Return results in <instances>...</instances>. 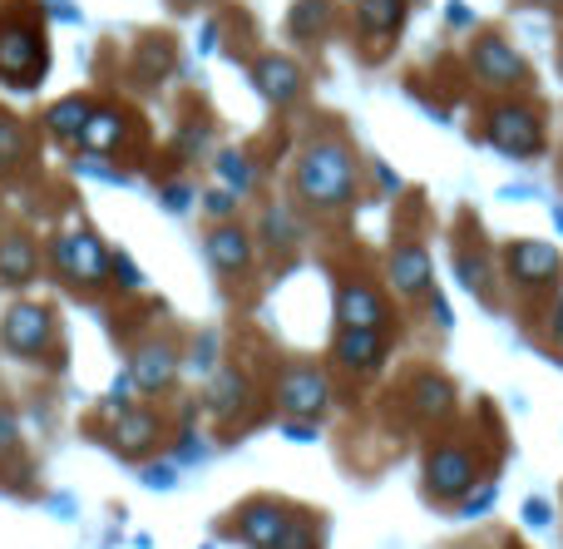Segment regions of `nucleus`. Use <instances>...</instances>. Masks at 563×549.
<instances>
[{
  "mask_svg": "<svg viewBox=\"0 0 563 549\" xmlns=\"http://www.w3.org/2000/svg\"><path fill=\"white\" fill-rule=\"evenodd\" d=\"M554 342L563 347V303H559V312H554Z\"/></svg>",
  "mask_w": 563,
  "mask_h": 549,
  "instance_id": "e433bc0d",
  "label": "nucleus"
},
{
  "mask_svg": "<svg viewBox=\"0 0 563 549\" xmlns=\"http://www.w3.org/2000/svg\"><path fill=\"white\" fill-rule=\"evenodd\" d=\"M35 243L30 238H20V233H10L5 243H0V283L5 287H20V283H30L35 277Z\"/></svg>",
  "mask_w": 563,
  "mask_h": 549,
  "instance_id": "6ab92c4d",
  "label": "nucleus"
},
{
  "mask_svg": "<svg viewBox=\"0 0 563 549\" xmlns=\"http://www.w3.org/2000/svg\"><path fill=\"white\" fill-rule=\"evenodd\" d=\"M0 75L10 79V85H35L40 75H45V45H40L35 30H0Z\"/></svg>",
  "mask_w": 563,
  "mask_h": 549,
  "instance_id": "0eeeda50",
  "label": "nucleus"
},
{
  "mask_svg": "<svg viewBox=\"0 0 563 549\" xmlns=\"http://www.w3.org/2000/svg\"><path fill=\"white\" fill-rule=\"evenodd\" d=\"M267 233H273V243H277V248H287V243H291V228H287V218H282V213L267 218Z\"/></svg>",
  "mask_w": 563,
  "mask_h": 549,
  "instance_id": "72a5a7b5",
  "label": "nucleus"
},
{
  "mask_svg": "<svg viewBox=\"0 0 563 549\" xmlns=\"http://www.w3.org/2000/svg\"><path fill=\"white\" fill-rule=\"evenodd\" d=\"M119 139H124V114L119 109H89L75 144H85L89 154H109V149H119Z\"/></svg>",
  "mask_w": 563,
  "mask_h": 549,
  "instance_id": "a211bd4d",
  "label": "nucleus"
},
{
  "mask_svg": "<svg viewBox=\"0 0 563 549\" xmlns=\"http://www.w3.org/2000/svg\"><path fill=\"white\" fill-rule=\"evenodd\" d=\"M238 540L247 549H317V530H311L297 510H287V505L263 501V505H247L243 510Z\"/></svg>",
  "mask_w": 563,
  "mask_h": 549,
  "instance_id": "f03ea898",
  "label": "nucleus"
},
{
  "mask_svg": "<svg viewBox=\"0 0 563 549\" xmlns=\"http://www.w3.org/2000/svg\"><path fill=\"white\" fill-rule=\"evenodd\" d=\"M495 501H499V491H495V485H479V491L470 495V501L460 505V510H465V515H485V510H489V505H495Z\"/></svg>",
  "mask_w": 563,
  "mask_h": 549,
  "instance_id": "7c9ffc66",
  "label": "nucleus"
},
{
  "mask_svg": "<svg viewBox=\"0 0 563 549\" xmlns=\"http://www.w3.org/2000/svg\"><path fill=\"white\" fill-rule=\"evenodd\" d=\"M174 481H178V461L144 465V485H148V491H174Z\"/></svg>",
  "mask_w": 563,
  "mask_h": 549,
  "instance_id": "bb28decb",
  "label": "nucleus"
},
{
  "mask_svg": "<svg viewBox=\"0 0 563 549\" xmlns=\"http://www.w3.org/2000/svg\"><path fill=\"white\" fill-rule=\"evenodd\" d=\"M109 441H114V451H124V455H144L148 446L158 441L154 411H139V406H124V411H114V431H109Z\"/></svg>",
  "mask_w": 563,
  "mask_h": 549,
  "instance_id": "2eb2a0df",
  "label": "nucleus"
},
{
  "mask_svg": "<svg viewBox=\"0 0 563 549\" xmlns=\"http://www.w3.org/2000/svg\"><path fill=\"white\" fill-rule=\"evenodd\" d=\"M331 356H336V366L366 376V372H376L380 356H386V337H380V327H341Z\"/></svg>",
  "mask_w": 563,
  "mask_h": 549,
  "instance_id": "9d476101",
  "label": "nucleus"
},
{
  "mask_svg": "<svg viewBox=\"0 0 563 549\" xmlns=\"http://www.w3.org/2000/svg\"><path fill=\"white\" fill-rule=\"evenodd\" d=\"M0 342L15 356H45L49 342H55V317H49V307L15 303L5 312V322H0Z\"/></svg>",
  "mask_w": 563,
  "mask_h": 549,
  "instance_id": "20e7f679",
  "label": "nucleus"
},
{
  "mask_svg": "<svg viewBox=\"0 0 563 549\" xmlns=\"http://www.w3.org/2000/svg\"><path fill=\"white\" fill-rule=\"evenodd\" d=\"M559 228H563V208H559Z\"/></svg>",
  "mask_w": 563,
  "mask_h": 549,
  "instance_id": "4c0bfd02",
  "label": "nucleus"
},
{
  "mask_svg": "<svg viewBox=\"0 0 563 549\" xmlns=\"http://www.w3.org/2000/svg\"><path fill=\"white\" fill-rule=\"evenodd\" d=\"M416 406L426 421H440V416H450V406H455V386L445 382V376H420L416 382Z\"/></svg>",
  "mask_w": 563,
  "mask_h": 549,
  "instance_id": "412c9836",
  "label": "nucleus"
},
{
  "mask_svg": "<svg viewBox=\"0 0 563 549\" xmlns=\"http://www.w3.org/2000/svg\"><path fill=\"white\" fill-rule=\"evenodd\" d=\"M390 283H396V293H406V297L430 293V283H435V267H430L426 248H416V243L396 248V253H390Z\"/></svg>",
  "mask_w": 563,
  "mask_h": 549,
  "instance_id": "4468645a",
  "label": "nucleus"
},
{
  "mask_svg": "<svg viewBox=\"0 0 563 549\" xmlns=\"http://www.w3.org/2000/svg\"><path fill=\"white\" fill-rule=\"evenodd\" d=\"M208 406H213V416H238L247 406V376L223 366L213 376V386H208Z\"/></svg>",
  "mask_w": 563,
  "mask_h": 549,
  "instance_id": "aec40b11",
  "label": "nucleus"
},
{
  "mask_svg": "<svg viewBox=\"0 0 563 549\" xmlns=\"http://www.w3.org/2000/svg\"><path fill=\"white\" fill-rule=\"evenodd\" d=\"M89 109H95V105H89V99H59V105L45 114L49 134H59V139H79V129H85Z\"/></svg>",
  "mask_w": 563,
  "mask_h": 549,
  "instance_id": "4be33fe9",
  "label": "nucleus"
},
{
  "mask_svg": "<svg viewBox=\"0 0 563 549\" xmlns=\"http://www.w3.org/2000/svg\"><path fill=\"white\" fill-rule=\"evenodd\" d=\"M45 6H49V10H55V15H65V20H79V10H75V6H69V0H45Z\"/></svg>",
  "mask_w": 563,
  "mask_h": 549,
  "instance_id": "c9c22d12",
  "label": "nucleus"
},
{
  "mask_svg": "<svg viewBox=\"0 0 563 549\" xmlns=\"http://www.w3.org/2000/svg\"><path fill=\"white\" fill-rule=\"evenodd\" d=\"M489 144L509 158H529L539 154V119L525 105H499L489 114Z\"/></svg>",
  "mask_w": 563,
  "mask_h": 549,
  "instance_id": "6e6552de",
  "label": "nucleus"
},
{
  "mask_svg": "<svg viewBox=\"0 0 563 549\" xmlns=\"http://www.w3.org/2000/svg\"><path fill=\"white\" fill-rule=\"evenodd\" d=\"M109 273H114V277H119V283H124V287H139V283H144V273H139V267L129 263L124 253H109Z\"/></svg>",
  "mask_w": 563,
  "mask_h": 549,
  "instance_id": "c85d7f7f",
  "label": "nucleus"
},
{
  "mask_svg": "<svg viewBox=\"0 0 563 549\" xmlns=\"http://www.w3.org/2000/svg\"><path fill=\"white\" fill-rule=\"evenodd\" d=\"M20 158H25V129L15 119H0V174H10Z\"/></svg>",
  "mask_w": 563,
  "mask_h": 549,
  "instance_id": "a878e982",
  "label": "nucleus"
},
{
  "mask_svg": "<svg viewBox=\"0 0 563 549\" xmlns=\"http://www.w3.org/2000/svg\"><path fill=\"white\" fill-rule=\"evenodd\" d=\"M238 208V194H228V188H213V194H208V213L213 218H228Z\"/></svg>",
  "mask_w": 563,
  "mask_h": 549,
  "instance_id": "2f4dec72",
  "label": "nucleus"
},
{
  "mask_svg": "<svg viewBox=\"0 0 563 549\" xmlns=\"http://www.w3.org/2000/svg\"><path fill=\"white\" fill-rule=\"evenodd\" d=\"M20 446V421L10 406H0V455H10Z\"/></svg>",
  "mask_w": 563,
  "mask_h": 549,
  "instance_id": "cd10ccee",
  "label": "nucleus"
},
{
  "mask_svg": "<svg viewBox=\"0 0 563 549\" xmlns=\"http://www.w3.org/2000/svg\"><path fill=\"white\" fill-rule=\"evenodd\" d=\"M426 485H430V495H440V501L470 495V485H475V455H470L465 446H435L426 461Z\"/></svg>",
  "mask_w": 563,
  "mask_h": 549,
  "instance_id": "423d86ee",
  "label": "nucleus"
},
{
  "mask_svg": "<svg viewBox=\"0 0 563 549\" xmlns=\"http://www.w3.org/2000/svg\"><path fill=\"white\" fill-rule=\"evenodd\" d=\"M505 267H509V277H515L519 287H549L559 277V248H549V243H509L505 248Z\"/></svg>",
  "mask_w": 563,
  "mask_h": 549,
  "instance_id": "1a4fd4ad",
  "label": "nucleus"
},
{
  "mask_svg": "<svg viewBox=\"0 0 563 549\" xmlns=\"http://www.w3.org/2000/svg\"><path fill=\"white\" fill-rule=\"evenodd\" d=\"M554 6H563V0H554Z\"/></svg>",
  "mask_w": 563,
  "mask_h": 549,
  "instance_id": "58836bf2",
  "label": "nucleus"
},
{
  "mask_svg": "<svg viewBox=\"0 0 563 549\" xmlns=\"http://www.w3.org/2000/svg\"><path fill=\"white\" fill-rule=\"evenodd\" d=\"M475 75L495 89H509L525 79V59L505 45V40H479L475 45Z\"/></svg>",
  "mask_w": 563,
  "mask_h": 549,
  "instance_id": "f8f14e48",
  "label": "nucleus"
},
{
  "mask_svg": "<svg viewBox=\"0 0 563 549\" xmlns=\"http://www.w3.org/2000/svg\"><path fill=\"white\" fill-rule=\"evenodd\" d=\"M218 178L228 184V194H247L253 188V164H247L243 149H218Z\"/></svg>",
  "mask_w": 563,
  "mask_h": 549,
  "instance_id": "5701e85b",
  "label": "nucleus"
},
{
  "mask_svg": "<svg viewBox=\"0 0 563 549\" xmlns=\"http://www.w3.org/2000/svg\"><path fill=\"white\" fill-rule=\"evenodd\" d=\"M386 322V303L376 297V287L346 283L336 293V327H380Z\"/></svg>",
  "mask_w": 563,
  "mask_h": 549,
  "instance_id": "ddd939ff",
  "label": "nucleus"
},
{
  "mask_svg": "<svg viewBox=\"0 0 563 549\" xmlns=\"http://www.w3.org/2000/svg\"><path fill=\"white\" fill-rule=\"evenodd\" d=\"M253 79H257V89H263L273 105H291V99L301 95V69L291 65V59H257Z\"/></svg>",
  "mask_w": 563,
  "mask_h": 549,
  "instance_id": "f3484780",
  "label": "nucleus"
},
{
  "mask_svg": "<svg viewBox=\"0 0 563 549\" xmlns=\"http://www.w3.org/2000/svg\"><path fill=\"white\" fill-rule=\"evenodd\" d=\"M49 257H55L59 277H69V283H79V287H99L109 277V248L99 243L89 228L59 233L55 248H49Z\"/></svg>",
  "mask_w": 563,
  "mask_h": 549,
  "instance_id": "7ed1b4c3",
  "label": "nucleus"
},
{
  "mask_svg": "<svg viewBox=\"0 0 563 549\" xmlns=\"http://www.w3.org/2000/svg\"><path fill=\"white\" fill-rule=\"evenodd\" d=\"M406 15V0H366L361 6V25L366 30H396Z\"/></svg>",
  "mask_w": 563,
  "mask_h": 549,
  "instance_id": "b1692460",
  "label": "nucleus"
},
{
  "mask_svg": "<svg viewBox=\"0 0 563 549\" xmlns=\"http://www.w3.org/2000/svg\"><path fill=\"white\" fill-rule=\"evenodd\" d=\"M282 436H287V441H311V436H317V426H311V421H287V426H282Z\"/></svg>",
  "mask_w": 563,
  "mask_h": 549,
  "instance_id": "f704fd0d",
  "label": "nucleus"
},
{
  "mask_svg": "<svg viewBox=\"0 0 563 549\" xmlns=\"http://www.w3.org/2000/svg\"><path fill=\"white\" fill-rule=\"evenodd\" d=\"M321 25H327V0H301V6L291 10V35L317 40Z\"/></svg>",
  "mask_w": 563,
  "mask_h": 549,
  "instance_id": "393cba45",
  "label": "nucleus"
},
{
  "mask_svg": "<svg viewBox=\"0 0 563 549\" xmlns=\"http://www.w3.org/2000/svg\"><path fill=\"white\" fill-rule=\"evenodd\" d=\"M208 257H213L218 273H247V263H253V238H247L243 228L223 223L208 233Z\"/></svg>",
  "mask_w": 563,
  "mask_h": 549,
  "instance_id": "dca6fc26",
  "label": "nucleus"
},
{
  "mask_svg": "<svg viewBox=\"0 0 563 549\" xmlns=\"http://www.w3.org/2000/svg\"><path fill=\"white\" fill-rule=\"evenodd\" d=\"M174 376H178V352L168 342L139 347L134 366H129V382H134V392H164V386H174Z\"/></svg>",
  "mask_w": 563,
  "mask_h": 549,
  "instance_id": "9b49d317",
  "label": "nucleus"
},
{
  "mask_svg": "<svg viewBox=\"0 0 563 549\" xmlns=\"http://www.w3.org/2000/svg\"><path fill=\"white\" fill-rule=\"evenodd\" d=\"M525 520H529V525H539V530H544V525L554 520V510H549V501H525Z\"/></svg>",
  "mask_w": 563,
  "mask_h": 549,
  "instance_id": "473e14b6",
  "label": "nucleus"
},
{
  "mask_svg": "<svg viewBox=\"0 0 563 549\" xmlns=\"http://www.w3.org/2000/svg\"><path fill=\"white\" fill-rule=\"evenodd\" d=\"M297 194L311 208H346L356 194V164L341 144H311L297 158Z\"/></svg>",
  "mask_w": 563,
  "mask_h": 549,
  "instance_id": "f257e3e1",
  "label": "nucleus"
},
{
  "mask_svg": "<svg viewBox=\"0 0 563 549\" xmlns=\"http://www.w3.org/2000/svg\"><path fill=\"white\" fill-rule=\"evenodd\" d=\"M277 406L287 416H297V421H317V416L331 406L327 376H321L317 366H291V372L282 376V386H277Z\"/></svg>",
  "mask_w": 563,
  "mask_h": 549,
  "instance_id": "39448f33",
  "label": "nucleus"
},
{
  "mask_svg": "<svg viewBox=\"0 0 563 549\" xmlns=\"http://www.w3.org/2000/svg\"><path fill=\"white\" fill-rule=\"evenodd\" d=\"M188 204H194V188H188V184H168L164 188V208H168V213H184Z\"/></svg>",
  "mask_w": 563,
  "mask_h": 549,
  "instance_id": "c756f323",
  "label": "nucleus"
}]
</instances>
